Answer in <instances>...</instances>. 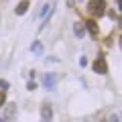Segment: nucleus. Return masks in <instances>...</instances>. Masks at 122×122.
<instances>
[{"instance_id":"1","label":"nucleus","mask_w":122,"mask_h":122,"mask_svg":"<svg viewBox=\"0 0 122 122\" xmlns=\"http://www.w3.org/2000/svg\"><path fill=\"white\" fill-rule=\"evenodd\" d=\"M87 10H90V14H94V16H104L106 14V2L104 0H90L87 2Z\"/></svg>"},{"instance_id":"2","label":"nucleus","mask_w":122,"mask_h":122,"mask_svg":"<svg viewBox=\"0 0 122 122\" xmlns=\"http://www.w3.org/2000/svg\"><path fill=\"white\" fill-rule=\"evenodd\" d=\"M94 71L96 73H100V75H106L108 73V63H106V59H104V55H98V59L94 61Z\"/></svg>"},{"instance_id":"3","label":"nucleus","mask_w":122,"mask_h":122,"mask_svg":"<svg viewBox=\"0 0 122 122\" xmlns=\"http://www.w3.org/2000/svg\"><path fill=\"white\" fill-rule=\"evenodd\" d=\"M43 86L47 87V90H55L57 87V75L55 73H47L43 77Z\"/></svg>"},{"instance_id":"4","label":"nucleus","mask_w":122,"mask_h":122,"mask_svg":"<svg viewBox=\"0 0 122 122\" xmlns=\"http://www.w3.org/2000/svg\"><path fill=\"white\" fill-rule=\"evenodd\" d=\"M83 26H86V29L90 30V35L94 37V39H98V35H100V29H98L96 20H92V18H90V20H86V22H83Z\"/></svg>"},{"instance_id":"5","label":"nucleus","mask_w":122,"mask_h":122,"mask_svg":"<svg viewBox=\"0 0 122 122\" xmlns=\"http://www.w3.org/2000/svg\"><path fill=\"white\" fill-rule=\"evenodd\" d=\"M16 116V104H4V120H12Z\"/></svg>"},{"instance_id":"6","label":"nucleus","mask_w":122,"mask_h":122,"mask_svg":"<svg viewBox=\"0 0 122 122\" xmlns=\"http://www.w3.org/2000/svg\"><path fill=\"white\" fill-rule=\"evenodd\" d=\"M41 116H43V122H51L53 118V108L49 104H43V108H41Z\"/></svg>"},{"instance_id":"7","label":"nucleus","mask_w":122,"mask_h":122,"mask_svg":"<svg viewBox=\"0 0 122 122\" xmlns=\"http://www.w3.org/2000/svg\"><path fill=\"white\" fill-rule=\"evenodd\" d=\"M14 10H16L18 16H20V14H25L26 10H29V0H20V2L16 4V8H14Z\"/></svg>"},{"instance_id":"8","label":"nucleus","mask_w":122,"mask_h":122,"mask_svg":"<svg viewBox=\"0 0 122 122\" xmlns=\"http://www.w3.org/2000/svg\"><path fill=\"white\" fill-rule=\"evenodd\" d=\"M73 33L77 39H81L83 33H86V26H83V22H73Z\"/></svg>"},{"instance_id":"9","label":"nucleus","mask_w":122,"mask_h":122,"mask_svg":"<svg viewBox=\"0 0 122 122\" xmlns=\"http://www.w3.org/2000/svg\"><path fill=\"white\" fill-rule=\"evenodd\" d=\"M30 49H33V53H37V55H41V53H43V45H41L39 41H35V43H33V47H30Z\"/></svg>"},{"instance_id":"10","label":"nucleus","mask_w":122,"mask_h":122,"mask_svg":"<svg viewBox=\"0 0 122 122\" xmlns=\"http://www.w3.org/2000/svg\"><path fill=\"white\" fill-rule=\"evenodd\" d=\"M4 102H6V94H4V90H0V108L4 106Z\"/></svg>"},{"instance_id":"11","label":"nucleus","mask_w":122,"mask_h":122,"mask_svg":"<svg viewBox=\"0 0 122 122\" xmlns=\"http://www.w3.org/2000/svg\"><path fill=\"white\" fill-rule=\"evenodd\" d=\"M26 90H30V92L37 90V83H35V81H29V83H26Z\"/></svg>"},{"instance_id":"12","label":"nucleus","mask_w":122,"mask_h":122,"mask_svg":"<svg viewBox=\"0 0 122 122\" xmlns=\"http://www.w3.org/2000/svg\"><path fill=\"white\" fill-rule=\"evenodd\" d=\"M0 87H2V90H8V81H6V79H0Z\"/></svg>"},{"instance_id":"13","label":"nucleus","mask_w":122,"mask_h":122,"mask_svg":"<svg viewBox=\"0 0 122 122\" xmlns=\"http://www.w3.org/2000/svg\"><path fill=\"white\" fill-rule=\"evenodd\" d=\"M47 10H51V4H45V6H43V10H41V14L45 16V14H47Z\"/></svg>"},{"instance_id":"14","label":"nucleus","mask_w":122,"mask_h":122,"mask_svg":"<svg viewBox=\"0 0 122 122\" xmlns=\"http://www.w3.org/2000/svg\"><path fill=\"white\" fill-rule=\"evenodd\" d=\"M110 122H120V116H118V114H112V116H110Z\"/></svg>"},{"instance_id":"15","label":"nucleus","mask_w":122,"mask_h":122,"mask_svg":"<svg viewBox=\"0 0 122 122\" xmlns=\"http://www.w3.org/2000/svg\"><path fill=\"white\" fill-rule=\"evenodd\" d=\"M79 65H81V67L87 65V59H86V57H81V59H79Z\"/></svg>"},{"instance_id":"16","label":"nucleus","mask_w":122,"mask_h":122,"mask_svg":"<svg viewBox=\"0 0 122 122\" xmlns=\"http://www.w3.org/2000/svg\"><path fill=\"white\" fill-rule=\"evenodd\" d=\"M0 122H6V120H4V118H0Z\"/></svg>"}]
</instances>
